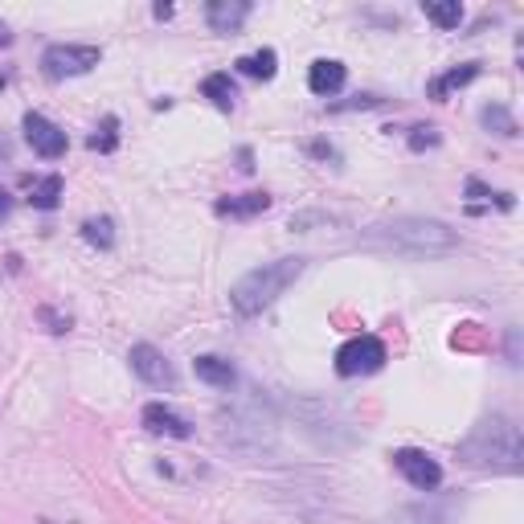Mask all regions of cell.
<instances>
[{
	"mask_svg": "<svg viewBox=\"0 0 524 524\" xmlns=\"http://www.w3.org/2000/svg\"><path fill=\"white\" fill-rule=\"evenodd\" d=\"M361 246L398 258H443L459 250V234L447 222H434V217H393V222L369 226L361 234Z\"/></svg>",
	"mask_w": 524,
	"mask_h": 524,
	"instance_id": "cell-1",
	"label": "cell"
},
{
	"mask_svg": "<svg viewBox=\"0 0 524 524\" xmlns=\"http://www.w3.org/2000/svg\"><path fill=\"white\" fill-rule=\"evenodd\" d=\"M459 459L463 463H471V467H488V471H520V459H524V451H520V430H516V422L512 418H504V414H492V418H484L479 422L467 439H463V447H459Z\"/></svg>",
	"mask_w": 524,
	"mask_h": 524,
	"instance_id": "cell-2",
	"label": "cell"
},
{
	"mask_svg": "<svg viewBox=\"0 0 524 524\" xmlns=\"http://www.w3.org/2000/svg\"><path fill=\"white\" fill-rule=\"evenodd\" d=\"M303 267H308L303 258H275V262H262V267L246 271V275L230 287L234 312H238V316H258V312H267L271 303L303 275Z\"/></svg>",
	"mask_w": 524,
	"mask_h": 524,
	"instance_id": "cell-3",
	"label": "cell"
},
{
	"mask_svg": "<svg viewBox=\"0 0 524 524\" xmlns=\"http://www.w3.org/2000/svg\"><path fill=\"white\" fill-rule=\"evenodd\" d=\"M222 443L238 455H262L275 447V410L262 398H242L222 410Z\"/></svg>",
	"mask_w": 524,
	"mask_h": 524,
	"instance_id": "cell-4",
	"label": "cell"
},
{
	"mask_svg": "<svg viewBox=\"0 0 524 524\" xmlns=\"http://www.w3.org/2000/svg\"><path fill=\"white\" fill-rule=\"evenodd\" d=\"M385 361H389L385 344H381L377 336H369V332L344 340V344L336 348V373H340V377H369V373H377Z\"/></svg>",
	"mask_w": 524,
	"mask_h": 524,
	"instance_id": "cell-5",
	"label": "cell"
},
{
	"mask_svg": "<svg viewBox=\"0 0 524 524\" xmlns=\"http://www.w3.org/2000/svg\"><path fill=\"white\" fill-rule=\"evenodd\" d=\"M103 62V50L99 46H50L41 54V70L50 78H74V74H86Z\"/></svg>",
	"mask_w": 524,
	"mask_h": 524,
	"instance_id": "cell-6",
	"label": "cell"
},
{
	"mask_svg": "<svg viewBox=\"0 0 524 524\" xmlns=\"http://www.w3.org/2000/svg\"><path fill=\"white\" fill-rule=\"evenodd\" d=\"M393 467H398L406 475V484L418 488V492H434L443 484V467L434 463L426 451L418 447H402V451H393Z\"/></svg>",
	"mask_w": 524,
	"mask_h": 524,
	"instance_id": "cell-7",
	"label": "cell"
},
{
	"mask_svg": "<svg viewBox=\"0 0 524 524\" xmlns=\"http://www.w3.org/2000/svg\"><path fill=\"white\" fill-rule=\"evenodd\" d=\"M21 127H25V144H29L37 156H46V160L66 156V131H62L58 123H50L41 111H29V115L21 119Z\"/></svg>",
	"mask_w": 524,
	"mask_h": 524,
	"instance_id": "cell-8",
	"label": "cell"
},
{
	"mask_svg": "<svg viewBox=\"0 0 524 524\" xmlns=\"http://www.w3.org/2000/svg\"><path fill=\"white\" fill-rule=\"evenodd\" d=\"M127 361H131V373H136L140 381H148V385H156V389L177 385V373H172V365L164 361V353L156 344H131Z\"/></svg>",
	"mask_w": 524,
	"mask_h": 524,
	"instance_id": "cell-9",
	"label": "cell"
},
{
	"mask_svg": "<svg viewBox=\"0 0 524 524\" xmlns=\"http://www.w3.org/2000/svg\"><path fill=\"white\" fill-rule=\"evenodd\" d=\"M344 82H348V70H344V62H336V58H320V62H312V70H308V86H312V95H320V99L340 95Z\"/></svg>",
	"mask_w": 524,
	"mask_h": 524,
	"instance_id": "cell-10",
	"label": "cell"
},
{
	"mask_svg": "<svg viewBox=\"0 0 524 524\" xmlns=\"http://www.w3.org/2000/svg\"><path fill=\"white\" fill-rule=\"evenodd\" d=\"M144 426L152 434H168V439H189V434H193V426L172 406H164V402H148L144 406Z\"/></svg>",
	"mask_w": 524,
	"mask_h": 524,
	"instance_id": "cell-11",
	"label": "cell"
},
{
	"mask_svg": "<svg viewBox=\"0 0 524 524\" xmlns=\"http://www.w3.org/2000/svg\"><path fill=\"white\" fill-rule=\"evenodd\" d=\"M246 17H250V0H213L205 9V21L213 33H238Z\"/></svg>",
	"mask_w": 524,
	"mask_h": 524,
	"instance_id": "cell-12",
	"label": "cell"
},
{
	"mask_svg": "<svg viewBox=\"0 0 524 524\" xmlns=\"http://www.w3.org/2000/svg\"><path fill=\"white\" fill-rule=\"evenodd\" d=\"M222 217H254V213H267L271 209V197L267 193H242V197H222L213 205Z\"/></svg>",
	"mask_w": 524,
	"mask_h": 524,
	"instance_id": "cell-13",
	"label": "cell"
},
{
	"mask_svg": "<svg viewBox=\"0 0 524 524\" xmlns=\"http://www.w3.org/2000/svg\"><path fill=\"white\" fill-rule=\"evenodd\" d=\"M201 95L217 107V111H234V99H238V86H234V78L230 74H209L205 82H201Z\"/></svg>",
	"mask_w": 524,
	"mask_h": 524,
	"instance_id": "cell-14",
	"label": "cell"
},
{
	"mask_svg": "<svg viewBox=\"0 0 524 524\" xmlns=\"http://www.w3.org/2000/svg\"><path fill=\"white\" fill-rule=\"evenodd\" d=\"M193 369H197V377L205 381V385H217V389H230L234 385V365L230 361H222V357H197L193 361Z\"/></svg>",
	"mask_w": 524,
	"mask_h": 524,
	"instance_id": "cell-15",
	"label": "cell"
},
{
	"mask_svg": "<svg viewBox=\"0 0 524 524\" xmlns=\"http://www.w3.org/2000/svg\"><path fill=\"white\" fill-rule=\"evenodd\" d=\"M62 177H58V172H50V177H41V181H33V189H29V205L33 209H58L62 205Z\"/></svg>",
	"mask_w": 524,
	"mask_h": 524,
	"instance_id": "cell-16",
	"label": "cell"
},
{
	"mask_svg": "<svg viewBox=\"0 0 524 524\" xmlns=\"http://www.w3.org/2000/svg\"><path fill=\"white\" fill-rule=\"evenodd\" d=\"M475 78H479V62H467V66H459V70H447L443 78L430 82V99H447L451 91H459V86H467V82H475Z\"/></svg>",
	"mask_w": 524,
	"mask_h": 524,
	"instance_id": "cell-17",
	"label": "cell"
},
{
	"mask_svg": "<svg viewBox=\"0 0 524 524\" xmlns=\"http://www.w3.org/2000/svg\"><path fill=\"white\" fill-rule=\"evenodd\" d=\"M385 524H451V516L434 504H410V508H398Z\"/></svg>",
	"mask_w": 524,
	"mask_h": 524,
	"instance_id": "cell-18",
	"label": "cell"
},
{
	"mask_svg": "<svg viewBox=\"0 0 524 524\" xmlns=\"http://www.w3.org/2000/svg\"><path fill=\"white\" fill-rule=\"evenodd\" d=\"M238 70H242L246 78H262V82H271V78H275V70H279V54H275V50H254V54L238 58Z\"/></svg>",
	"mask_w": 524,
	"mask_h": 524,
	"instance_id": "cell-19",
	"label": "cell"
},
{
	"mask_svg": "<svg viewBox=\"0 0 524 524\" xmlns=\"http://www.w3.org/2000/svg\"><path fill=\"white\" fill-rule=\"evenodd\" d=\"M422 13H426V21H434L439 29H459V21H463L459 0H426Z\"/></svg>",
	"mask_w": 524,
	"mask_h": 524,
	"instance_id": "cell-20",
	"label": "cell"
},
{
	"mask_svg": "<svg viewBox=\"0 0 524 524\" xmlns=\"http://www.w3.org/2000/svg\"><path fill=\"white\" fill-rule=\"evenodd\" d=\"M82 238L91 242V246H99V250H111L115 246V222H111V217H86V222H82Z\"/></svg>",
	"mask_w": 524,
	"mask_h": 524,
	"instance_id": "cell-21",
	"label": "cell"
},
{
	"mask_svg": "<svg viewBox=\"0 0 524 524\" xmlns=\"http://www.w3.org/2000/svg\"><path fill=\"white\" fill-rule=\"evenodd\" d=\"M86 144H91L95 152H115V144H119V119H115V115H107V119L95 127V136L86 140Z\"/></svg>",
	"mask_w": 524,
	"mask_h": 524,
	"instance_id": "cell-22",
	"label": "cell"
},
{
	"mask_svg": "<svg viewBox=\"0 0 524 524\" xmlns=\"http://www.w3.org/2000/svg\"><path fill=\"white\" fill-rule=\"evenodd\" d=\"M484 127H496L500 136H516V119H512L504 107H488V111H484Z\"/></svg>",
	"mask_w": 524,
	"mask_h": 524,
	"instance_id": "cell-23",
	"label": "cell"
},
{
	"mask_svg": "<svg viewBox=\"0 0 524 524\" xmlns=\"http://www.w3.org/2000/svg\"><path fill=\"white\" fill-rule=\"evenodd\" d=\"M439 140H443V136H439V127H430V123H426V127H422V123H418V127H410V148H414V152L434 148Z\"/></svg>",
	"mask_w": 524,
	"mask_h": 524,
	"instance_id": "cell-24",
	"label": "cell"
},
{
	"mask_svg": "<svg viewBox=\"0 0 524 524\" xmlns=\"http://www.w3.org/2000/svg\"><path fill=\"white\" fill-rule=\"evenodd\" d=\"M9 213H13V197L0 189V222H9Z\"/></svg>",
	"mask_w": 524,
	"mask_h": 524,
	"instance_id": "cell-25",
	"label": "cell"
},
{
	"mask_svg": "<svg viewBox=\"0 0 524 524\" xmlns=\"http://www.w3.org/2000/svg\"><path fill=\"white\" fill-rule=\"evenodd\" d=\"M5 46H13V33H9L5 21H0V50H5Z\"/></svg>",
	"mask_w": 524,
	"mask_h": 524,
	"instance_id": "cell-26",
	"label": "cell"
},
{
	"mask_svg": "<svg viewBox=\"0 0 524 524\" xmlns=\"http://www.w3.org/2000/svg\"><path fill=\"white\" fill-rule=\"evenodd\" d=\"M5 82H9V78H5V74H0V91H5Z\"/></svg>",
	"mask_w": 524,
	"mask_h": 524,
	"instance_id": "cell-27",
	"label": "cell"
}]
</instances>
